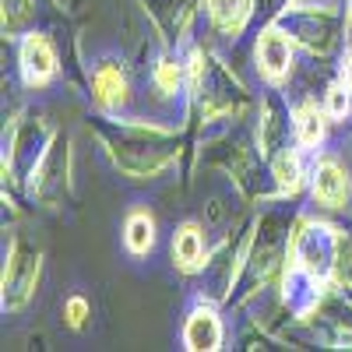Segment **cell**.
I'll return each mask as SVG.
<instances>
[{"instance_id": "cell-1", "label": "cell", "mask_w": 352, "mask_h": 352, "mask_svg": "<svg viewBox=\"0 0 352 352\" xmlns=\"http://www.w3.org/2000/svg\"><path fill=\"white\" fill-rule=\"evenodd\" d=\"M18 60H21V78H25L28 85H46V81L53 78V71H56V53H53L50 39L39 36V32L25 36Z\"/></svg>"}, {"instance_id": "cell-2", "label": "cell", "mask_w": 352, "mask_h": 352, "mask_svg": "<svg viewBox=\"0 0 352 352\" xmlns=\"http://www.w3.org/2000/svg\"><path fill=\"white\" fill-rule=\"evenodd\" d=\"M257 67L261 74L268 81H278L289 74L292 67V43L285 32H278V28H268L261 39H257Z\"/></svg>"}, {"instance_id": "cell-3", "label": "cell", "mask_w": 352, "mask_h": 352, "mask_svg": "<svg viewBox=\"0 0 352 352\" xmlns=\"http://www.w3.org/2000/svg\"><path fill=\"white\" fill-rule=\"evenodd\" d=\"M310 190L320 204H331V208H342L349 201V176L345 169L335 162V159H320L314 166V176H310Z\"/></svg>"}, {"instance_id": "cell-4", "label": "cell", "mask_w": 352, "mask_h": 352, "mask_svg": "<svg viewBox=\"0 0 352 352\" xmlns=\"http://www.w3.org/2000/svg\"><path fill=\"white\" fill-rule=\"evenodd\" d=\"M222 342V324H219V317L212 310H204L197 307L190 317H187V328H184V345L201 352V349H219Z\"/></svg>"}, {"instance_id": "cell-5", "label": "cell", "mask_w": 352, "mask_h": 352, "mask_svg": "<svg viewBox=\"0 0 352 352\" xmlns=\"http://www.w3.org/2000/svg\"><path fill=\"white\" fill-rule=\"evenodd\" d=\"M92 85H96V102L99 106H106V109H116L124 99H127V78H124V71L116 67V64H99L96 67V78H92Z\"/></svg>"}, {"instance_id": "cell-6", "label": "cell", "mask_w": 352, "mask_h": 352, "mask_svg": "<svg viewBox=\"0 0 352 352\" xmlns=\"http://www.w3.org/2000/svg\"><path fill=\"white\" fill-rule=\"evenodd\" d=\"M173 257H176V264H180L184 272L201 268V261H204V236H201V229L194 222L180 226V232L173 236Z\"/></svg>"}, {"instance_id": "cell-7", "label": "cell", "mask_w": 352, "mask_h": 352, "mask_svg": "<svg viewBox=\"0 0 352 352\" xmlns=\"http://www.w3.org/2000/svg\"><path fill=\"white\" fill-rule=\"evenodd\" d=\"M208 14L219 28H226L229 36H236L250 14V0H208Z\"/></svg>"}, {"instance_id": "cell-8", "label": "cell", "mask_w": 352, "mask_h": 352, "mask_svg": "<svg viewBox=\"0 0 352 352\" xmlns=\"http://www.w3.org/2000/svg\"><path fill=\"white\" fill-rule=\"evenodd\" d=\"M152 247H155V222H152V215L134 212L127 219V250L131 254H148Z\"/></svg>"}, {"instance_id": "cell-9", "label": "cell", "mask_w": 352, "mask_h": 352, "mask_svg": "<svg viewBox=\"0 0 352 352\" xmlns=\"http://www.w3.org/2000/svg\"><path fill=\"white\" fill-rule=\"evenodd\" d=\"M296 134H300V144H307V148H317L324 141V116H320L314 102L296 113Z\"/></svg>"}, {"instance_id": "cell-10", "label": "cell", "mask_w": 352, "mask_h": 352, "mask_svg": "<svg viewBox=\"0 0 352 352\" xmlns=\"http://www.w3.org/2000/svg\"><path fill=\"white\" fill-rule=\"evenodd\" d=\"M275 176H278V187H282V190H289V194L303 184V169H300L296 152H285V155L275 162Z\"/></svg>"}, {"instance_id": "cell-11", "label": "cell", "mask_w": 352, "mask_h": 352, "mask_svg": "<svg viewBox=\"0 0 352 352\" xmlns=\"http://www.w3.org/2000/svg\"><path fill=\"white\" fill-rule=\"evenodd\" d=\"M155 85L162 88L166 96H173L176 88H180V64L169 60V56H162V60L155 64Z\"/></svg>"}, {"instance_id": "cell-12", "label": "cell", "mask_w": 352, "mask_h": 352, "mask_svg": "<svg viewBox=\"0 0 352 352\" xmlns=\"http://www.w3.org/2000/svg\"><path fill=\"white\" fill-rule=\"evenodd\" d=\"M352 109V102H349V92L338 85V88H331L328 92V113L335 116V120H345V113Z\"/></svg>"}, {"instance_id": "cell-13", "label": "cell", "mask_w": 352, "mask_h": 352, "mask_svg": "<svg viewBox=\"0 0 352 352\" xmlns=\"http://www.w3.org/2000/svg\"><path fill=\"white\" fill-rule=\"evenodd\" d=\"M85 314H88V303L74 296V300L67 303V320H71V324L78 328V324H81V320H85Z\"/></svg>"}, {"instance_id": "cell-14", "label": "cell", "mask_w": 352, "mask_h": 352, "mask_svg": "<svg viewBox=\"0 0 352 352\" xmlns=\"http://www.w3.org/2000/svg\"><path fill=\"white\" fill-rule=\"evenodd\" d=\"M342 81L352 88V46H349V53H345V64H342Z\"/></svg>"}]
</instances>
